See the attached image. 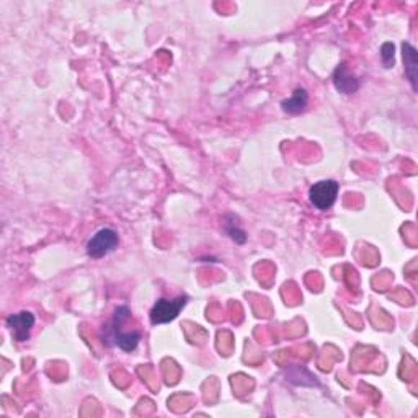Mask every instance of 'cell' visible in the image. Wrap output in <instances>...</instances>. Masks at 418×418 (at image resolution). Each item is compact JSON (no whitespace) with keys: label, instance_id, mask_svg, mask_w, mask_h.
Instances as JSON below:
<instances>
[{"label":"cell","instance_id":"obj_9","mask_svg":"<svg viewBox=\"0 0 418 418\" xmlns=\"http://www.w3.org/2000/svg\"><path fill=\"white\" fill-rule=\"evenodd\" d=\"M223 224H224L226 234L229 235L232 240H235L237 244H245L247 234H245V230L242 229V227L239 226V221H237V218H235L234 214L224 216Z\"/></svg>","mask_w":418,"mask_h":418},{"label":"cell","instance_id":"obj_8","mask_svg":"<svg viewBox=\"0 0 418 418\" xmlns=\"http://www.w3.org/2000/svg\"><path fill=\"white\" fill-rule=\"evenodd\" d=\"M309 103V95L304 89H296L291 98L281 102V108L283 111L288 113V115H299L307 108Z\"/></svg>","mask_w":418,"mask_h":418},{"label":"cell","instance_id":"obj_4","mask_svg":"<svg viewBox=\"0 0 418 418\" xmlns=\"http://www.w3.org/2000/svg\"><path fill=\"white\" fill-rule=\"evenodd\" d=\"M120 244L118 234L113 229H100L87 242V255L92 258H102L113 252Z\"/></svg>","mask_w":418,"mask_h":418},{"label":"cell","instance_id":"obj_10","mask_svg":"<svg viewBox=\"0 0 418 418\" xmlns=\"http://www.w3.org/2000/svg\"><path fill=\"white\" fill-rule=\"evenodd\" d=\"M381 59L386 69H391L395 64V46L392 43H384L381 46Z\"/></svg>","mask_w":418,"mask_h":418},{"label":"cell","instance_id":"obj_2","mask_svg":"<svg viewBox=\"0 0 418 418\" xmlns=\"http://www.w3.org/2000/svg\"><path fill=\"white\" fill-rule=\"evenodd\" d=\"M338 192L340 185L335 180H322V182L314 183L311 190H309V201H311L314 208L327 211L337 201Z\"/></svg>","mask_w":418,"mask_h":418},{"label":"cell","instance_id":"obj_6","mask_svg":"<svg viewBox=\"0 0 418 418\" xmlns=\"http://www.w3.org/2000/svg\"><path fill=\"white\" fill-rule=\"evenodd\" d=\"M332 80H333L335 89H337L340 94L350 95V94H355V92L359 89V80L356 79V75L348 69V66L345 63L340 64L337 69H335Z\"/></svg>","mask_w":418,"mask_h":418},{"label":"cell","instance_id":"obj_5","mask_svg":"<svg viewBox=\"0 0 418 418\" xmlns=\"http://www.w3.org/2000/svg\"><path fill=\"white\" fill-rule=\"evenodd\" d=\"M7 327L12 333V337L17 340V342H27L32 335L33 325H35V316L28 311H22L18 314H12V316L7 317Z\"/></svg>","mask_w":418,"mask_h":418},{"label":"cell","instance_id":"obj_1","mask_svg":"<svg viewBox=\"0 0 418 418\" xmlns=\"http://www.w3.org/2000/svg\"><path fill=\"white\" fill-rule=\"evenodd\" d=\"M131 319V311L128 306H120L113 314L110 324L103 325L100 332V340L105 347H118L123 352L131 353L137 348L141 333L133 330V332H121V325L126 324Z\"/></svg>","mask_w":418,"mask_h":418},{"label":"cell","instance_id":"obj_7","mask_svg":"<svg viewBox=\"0 0 418 418\" xmlns=\"http://www.w3.org/2000/svg\"><path fill=\"white\" fill-rule=\"evenodd\" d=\"M402 54H404L405 63V75L409 79L412 89L417 90V79H418V53L410 43L402 44Z\"/></svg>","mask_w":418,"mask_h":418},{"label":"cell","instance_id":"obj_3","mask_svg":"<svg viewBox=\"0 0 418 418\" xmlns=\"http://www.w3.org/2000/svg\"><path fill=\"white\" fill-rule=\"evenodd\" d=\"M187 296H180L177 299H173V301H170V299H159V301L154 304L151 311V322L154 325L172 322L173 319L178 317V314L182 312V309L185 306H187Z\"/></svg>","mask_w":418,"mask_h":418}]
</instances>
